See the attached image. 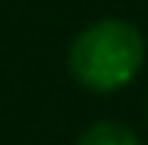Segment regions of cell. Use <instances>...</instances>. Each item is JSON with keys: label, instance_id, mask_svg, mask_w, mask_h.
I'll return each instance as SVG.
<instances>
[{"label": "cell", "instance_id": "7a4b0ae2", "mask_svg": "<svg viewBox=\"0 0 148 145\" xmlns=\"http://www.w3.org/2000/svg\"><path fill=\"white\" fill-rule=\"evenodd\" d=\"M76 145H142V139L125 122H95L76 139Z\"/></svg>", "mask_w": 148, "mask_h": 145}, {"label": "cell", "instance_id": "6da1fadb", "mask_svg": "<svg viewBox=\"0 0 148 145\" xmlns=\"http://www.w3.org/2000/svg\"><path fill=\"white\" fill-rule=\"evenodd\" d=\"M145 66V33L132 20H106L89 23L76 33L69 46V73L89 92H115L142 73Z\"/></svg>", "mask_w": 148, "mask_h": 145}]
</instances>
